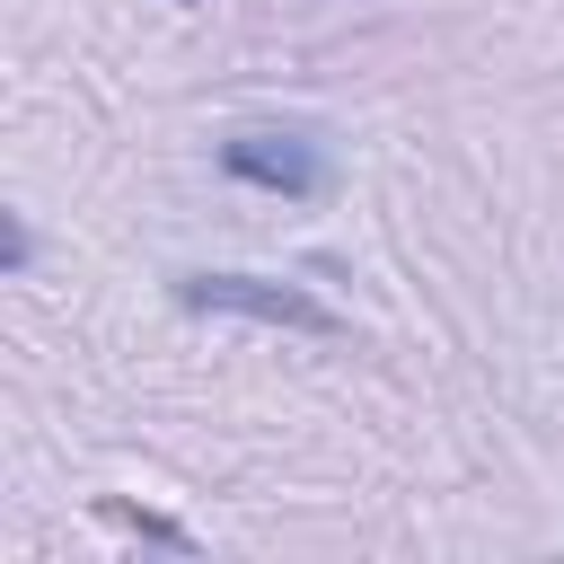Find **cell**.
I'll return each mask as SVG.
<instances>
[{
	"mask_svg": "<svg viewBox=\"0 0 564 564\" xmlns=\"http://www.w3.org/2000/svg\"><path fill=\"white\" fill-rule=\"evenodd\" d=\"M185 308L203 317H256V326H300V335H335V308H317L291 282H256V273H185L176 282Z\"/></svg>",
	"mask_w": 564,
	"mask_h": 564,
	"instance_id": "6da1fadb",
	"label": "cell"
},
{
	"mask_svg": "<svg viewBox=\"0 0 564 564\" xmlns=\"http://www.w3.org/2000/svg\"><path fill=\"white\" fill-rule=\"evenodd\" d=\"M220 167L238 185H264V194H291V203H317L335 185V167H326V150L308 132H229L220 141Z\"/></svg>",
	"mask_w": 564,
	"mask_h": 564,
	"instance_id": "7a4b0ae2",
	"label": "cell"
},
{
	"mask_svg": "<svg viewBox=\"0 0 564 564\" xmlns=\"http://www.w3.org/2000/svg\"><path fill=\"white\" fill-rule=\"evenodd\" d=\"M0 264H9V273H26V264H35V238H26V220H18V212H9V238H0Z\"/></svg>",
	"mask_w": 564,
	"mask_h": 564,
	"instance_id": "3957f363",
	"label": "cell"
}]
</instances>
